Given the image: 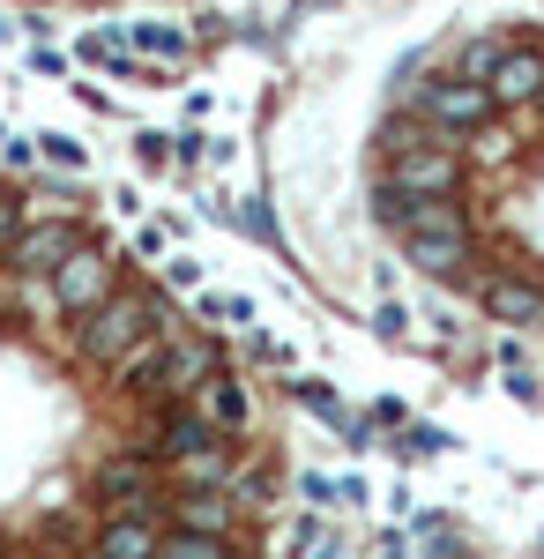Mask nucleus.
Here are the masks:
<instances>
[{
	"label": "nucleus",
	"mask_w": 544,
	"mask_h": 559,
	"mask_svg": "<svg viewBox=\"0 0 544 559\" xmlns=\"http://www.w3.org/2000/svg\"><path fill=\"white\" fill-rule=\"evenodd\" d=\"M418 112L433 120V134H448V142H456V134H477L493 112H500V105H493V90H485V83L448 75V83H425L418 90Z\"/></svg>",
	"instance_id": "423d86ee"
},
{
	"label": "nucleus",
	"mask_w": 544,
	"mask_h": 559,
	"mask_svg": "<svg viewBox=\"0 0 544 559\" xmlns=\"http://www.w3.org/2000/svg\"><path fill=\"white\" fill-rule=\"evenodd\" d=\"M157 373H165V336H142V344L113 366V388H127V395H157Z\"/></svg>",
	"instance_id": "2eb2a0df"
},
{
	"label": "nucleus",
	"mask_w": 544,
	"mask_h": 559,
	"mask_svg": "<svg viewBox=\"0 0 544 559\" xmlns=\"http://www.w3.org/2000/svg\"><path fill=\"white\" fill-rule=\"evenodd\" d=\"M45 157H52V165H68V173H75V165H83V150H75V142H68V134H45Z\"/></svg>",
	"instance_id": "aec40b11"
},
{
	"label": "nucleus",
	"mask_w": 544,
	"mask_h": 559,
	"mask_svg": "<svg viewBox=\"0 0 544 559\" xmlns=\"http://www.w3.org/2000/svg\"><path fill=\"white\" fill-rule=\"evenodd\" d=\"M157 545H165V522H157V515H105V530H97L90 552H105V559H157Z\"/></svg>",
	"instance_id": "9b49d317"
},
{
	"label": "nucleus",
	"mask_w": 544,
	"mask_h": 559,
	"mask_svg": "<svg viewBox=\"0 0 544 559\" xmlns=\"http://www.w3.org/2000/svg\"><path fill=\"white\" fill-rule=\"evenodd\" d=\"M142 336H165V344H172V336H187L179 306H165L157 292H113L97 313L75 321V358H83L90 373H113Z\"/></svg>",
	"instance_id": "f257e3e1"
},
{
	"label": "nucleus",
	"mask_w": 544,
	"mask_h": 559,
	"mask_svg": "<svg viewBox=\"0 0 544 559\" xmlns=\"http://www.w3.org/2000/svg\"><path fill=\"white\" fill-rule=\"evenodd\" d=\"M97 492H105V515H157V508H165V463H157V455H142V448L105 455Z\"/></svg>",
	"instance_id": "39448f33"
},
{
	"label": "nucleus",
	"mask_w": 544,
	"mask_h": 559,
	"mask_svg": "<svg viewBox=\"0 0 544 559\" xmlns=\"http://www.w3.org/2000/svg\"><path fill=\"white\" fill-rule=\"evenodd\" d=\"M485 313L507 321V329H544V292L530 276H493L485 284Z\"/></svg>",
	"instance_id": "f8f14e48"
},
{
	"label": "nucleus",
	"mask_w": 544,
	"mask_h": 559,
	"mask_svg": "<svg viewBox=\"0 0 544 559\" xmlns=\"http://www.w3.org/2000/svg\"><path fill=\"white\" fill-rule=\"evenodd\" d=\"M157 559H232V537H202V530H172V522H165Z\"/></svg>",
	"instance_id": "dca6fc26"
},
{
	"label": "nucleus",
	"mask_w": 544,
	"mask_h": 559,
	"mask_svg": "<svg viewBox=\"0 0 544 559\" xmlns=\"http://www.w3.org/2000/svg\"><path fill=\"white\" fill-rule=\"evenodd\" d=\"M45 292H52L60 313H75V321H83V313H97V306L120 292V254H113V247H97V239H83L75 254L60 261V276H52Z\"/></svg>",
	"instance_id": "20e7f679"
},
{
	"label": "nucleus",
	"mask_w": 544,
	"mask_h": 559,
	"mask_svg": "<svg viewBox=\"0 0 544 559\" xmlns=\"http://www.w3.org/2000/svg\"><path fill=\"white\" fill-rule=\"evenodd\" d=\"M388 187L403 202H456L462 194V157L448 134L433 142H395V165H388Z\"/></svg>",
	"instance_id": "7ed1b4c3"
},
{
	"label": "nucleus",
	"mask_w": 544,
	"mask_h": 559,
	"mask_svg": "<svg viewBox=\"0 0 544 559\" xmlns=\"http://www.w3.org/2000/svg\"><path fill=\"white\" fill-rule=\"evenodd\" d=\"M90 559H105V552H90Z\"/></svg>",
	"instance_id": "4be33fe9"
},
{
	"label": "nucleus",
	"mask_w": 544,
	"mask_h": 559,
	"mask_svg": "<svg viewBox=\"0 0 544 559\" xmlns=\"http://www.w3.org/2000/svg\"><path fill=\"white\" fill-rule=\"evenodd\" d=\"M232 448H202V455H187V463H172V485L179 492H232Z\"/></svg>",
	"instance_id": "4468645a"
},
{
	"label": "nucleus",
	"mask_w": 544,
	"mask_h": 559,
	"mask_svg": "<svg viewBox=\"0 0 544 559\" xmlns=\"http://www.w3.org/2000/svg\"><path fill=\"white\" fill-rule=\"evenodd\" d=\"M395 440H403V463H411V455H440V448H448V432H440V426H403Z\"/></svg>",
	"instance_id": "a211bd4d"
},
{
	"label": "nucleus",
	"mask_w": 544,
	"mask_h": 559,
	"mask_svg": "<svg viewBox=\"0 0 544 559\" xmlns=\"http://www.w3.org/2000/svg\"><path fill=\"white\" fill-rule=\"evenodd\" d=\"M134 45H142L150 60H187V31H172V23H157V15L134 23Z\"/></svg>",
	"instance_id": "f3484780"
},
{
	"label": "nucleus",
	"mask_w": 544,
	"mask_h": 559,
	"mask_svg": "<svg viewBox=\"0 0 544 559\" xmlns=\"http://www.w3.org/2000/svg\"><path fill=\"white\" fill-rule=\"evenodd\" d=\"M15 239H23V202H15V194H0V261H8Z\"/></svg>",
	"instance_id": "6ab92c4d"
},
{
	"label": "nucleus",
	"mask_w": 544,
	"mask_h": 559,
	"mask_svg": "<svg viewBox=\"0 0 544 559\" xmlns=\"http://www.w3.org/2000/svg\"><path fill=\"white\" fill-rule=\"evenodd\" d=\"M239 500L232 492H172V530H202V537H232Z\"/></svg>",
	"instance_id": "ddd939ff"
},
{
	"label": "nucleus",
	"mask_w": 544,
	"mask_h": 559,
	"mask_svg": "<svg viewBox=\"0 0 544 559\" xmlns=\"http://www.w3.org/2000/svg\"><path fill=\"white\" fill-rule=\"evenodd\" d=\"M380 216L395 224L403 261L425 269V276H456L462 261H470V216L456 202H403L395 187H380Z\"/></svg>",
	"instance_id": "f03ea898"
},
{
	"label": "nucleus",
	"mask_w": 544,
	"mask_h": 559,
	"mask_svg": "<svg viewBox=\"0 0 544 559\" xmlns=\"http://www.w3.org/2000/svg\"><path fill=\"white\" fill-rule=\"evenodd\" d=\"M210 373H224V358H216L210 336H172L165 344V373H157V403H194V388L210 381Z\"/></svg>",
	"instance_id": "6e6552de"
},
{
	"label": "nucleus",
	"mask_w": 544,
	"mask_h": 559,
	"mask_svg": "<svg viewBox=\"0 0 544 559\" xmlns=\"http://www.w3.org/2000/svg\"><path fill=\"white\" fill-rule=\"evenodd\" d=\"M507 395H515V403H537V381H530V373L515 366V373H507Z\"/></svg>",
	"instance_id": "412c9836"
},
{
	"label": "nucleus",
	"mask_w": 544,
	"mask_h": 559,
	"mask_svg": "<svg viewBox=\"0 0 544 559\" xmlns=\"http://www.w3.org/2000/svg\"><path fill=\"white\" fill-rule=\"evenodd\" d=\"M485 90H493V105H537L544 97V52L537 45H507L500 68L485 75Z\"/></svg>",
	"instance_id": "9d476101"
},
{
	"label": "nucleus",
	"mask_w": 544,
	"mask_h": 559,
	"mask_svg": "<svg viewBox=\"0 0 544 559\" xmlns=\"http://www.w3.org/2000/svg\"><path fill=\"white\" fill-rule=\"evenodd\" d=\"M83 239H90V231L75 224V216H45V224H23V239L8 247V269H15V276H45V284H52V276H60V261L75 254Z\"/></svg>",
	"instance_id": "0eeeda50"
},
{
	"label": "nucleus",
	"mask_w": 544,
	"mask_h": 559,
	"mask_svg": "<svg viewBox=\"0 0 544 559\" xmlns=\"http://www.w3.org/2000/svg\"><path fill=\"white\" fill-rule=\"evenodd\" d=\"M194 411L210 418V432H216V440H239V432H247V418H253L247 381H239V373H210V381L194 388Z\"/></svg>",
	"instance_id": "1a4fd4ad"
}]
</instances>
